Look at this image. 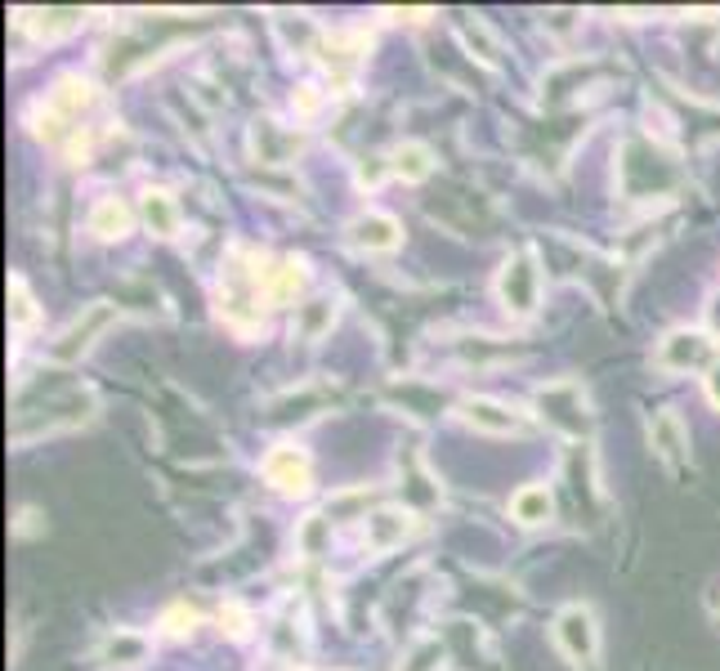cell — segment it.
Returning <instances> with one entry per match:
<instances>
[{
  "label": "cell",
  "mask_w": 720,
  "mask_h": 671,
  "mask_svg": "<svg viewBox=\"0 0 720 671\" xmlns=\"http://www.w3.org/2000/svg\"><path fill=\"white\" fill-rule=\"evenodd\" d=\"M716 609H720V604H716Z\"/></svg>",
  "instance_id": "f1b7e54d"
},
{
  "label": "cell",
  "mask_w": 720,
  "mask_h": 671,
  "mask_svg": "<svg viewBox=\"0 0 720 671\" xmlns=\"http://www.w3.org/2000/svg\"><path fill=\"white\" fill-rule=\"evenodd\" d=\"M707 398H711L716 408H720V359L707 367Z\"/></svg>",
  "instance_id": "484cf974"
},
{
  "label": "cell",
  "mask_w": 720,
  "mask_h": 671,
  "mask_svg": "<svg viewBox=\"0 0 720 671\" xmlns=\"http://www.w3.org/2000/svg\"><path fill=\"white\" fill-rule=\"evenodd\" d=\"M367 506V493H336L332 502H326V515L332 519H354V510Z\"/></svg>",
  "instance_id": "603a6c76"
},
{
  "label": "cell",
  "mask_w": 720,
  "mask_h": 671,
  "mask_svg": "<svg viewBox=\"0 0 720 671\" xmlns=\"http://www.w3.org/2000/svg\"><path fill=\"white\" fill-rule=\"evenodd\" d=\"M399 238H403L399 220L385 216V211H367V216H358V220L350 224V242L363 246V251H395Z\"/></svg>",
  "instance_id": "7c38bea8"
},
{
  "label": "cell",
  "mask_w": 720,
  "mask_h": 671,
  "mask_svg": "<svg viewBox=\"0 0 720 671\" xmlns=\"http://www.w3.org/2000/svg\"><path fill=\"white\" fill-rule=\"evenodd\" d=\"M148 636H140V631H112L108 640H103V662H112V667H135V662H144L148 658Z\"/></svg>",
  "instance_id": "e0dca14e"
},
{
  "label": "cell",
  "mask_w": 720,
  "mask_h": 671,
  "mask_svg": "<svg viewBox=\"0 0 720 671\" xmlns=\"http://www.w3.org/2000/svg\"><path fill=\"white\" fill-rule=\"evenodd\" d=\"M497 296L506 305L510 318H529L542 300V268L533 251H519L501 264V278H497Z\"/></svg>",
  "instance_id": "3957f363"
},
{
  "label": "cell",
  "mask_w": 720,
  "mask_h": 671,
  "mask_svg": "<svg viewBox=\"0 0 720 671\" xmlns=\"http://www.w3.org/2000/svg\"><path fill=\"white\" fill-rule=\"evenodd\" d=\"M510 515H514L523 528H542V524L555 515V497H551V488H542V484H523V488L510 497Z\"/></svg>",
  "instance_id": "5bb4252c"
},
{
  "label": "cell",
  "mask_w": 720,
  "mask_h": 671,
  "mask_svg": "<svg viewBox=\"0 0 720 671\" xmlns=\"http://www.w3.org/2000/svg\"><path fill=\"white\" fill-rule=\"evenodd\" d=\"M220 623H229V631H233V636H242V631H246V614H242V609H233V604H229V609H220Z\"/></svg>",
  "instance_id": "d4e9b609"
},
{
  "label": "cell",
  "mask_w": 720,
  "mask_h": 671,
  "mask_svg": "<svg viewBox=\"0 0 720 671\" xmlns=\"http://www.w3.org/2000/svg\"><path fill=\"white\" fill-rule=\"evenodd\" d=\"M36 318H41V309H36L27 283H23V278H10V327H14V331H32Z\"/></svg>",
  "instance_id": "ffe728a7"
},
{
  "label": "cell",
  "mask_w": 720,
  "mask_h": 671,
  "mask_svg": "<svg viewBox=\"0 0 720 671\" xmlns=\"http://www.w3.org/2000/svg\"><path fill=\"white\" fill-rule=\"evenodd\" d=\"M649 443H653V452H658L667 465H685L689 461V430H685V421L676 413H658L649 421Z\"/></svg>",
  "instance_id": "30bf717a"
},
{
  "label": "cell",
  "mask_w": 720,
  "mask_h": 671,
  "mask_svg": "<svg viewBox=\"0 0 720 671\" xmlns=\"http://www.w3.org/2000/svg\"><path fill=\"white\" fill-rule=\"evenodd\" d=\"M309 274L300 260H278L274 268H265V300L269 305H291L300 292H304Z\"/></svg>",
  "instance_id": "4fadbf2b"
},
{
  "label": "cell",
  "mask_w": 720,
  "mask_h": 671,
  "mask_svg": "<svg viewBox=\"0 0 720 671\" xmlns=\"http://www.w3.org/2000/svg\"><path fill=\"white\" fill-rule=\"evenodd\" d=\"M430 170H434V157H430V148H425V144H403V148L395 153V175H403V179L421 184Z\"/></svg>",
  "instance_id": "44dd1931"
},
{
  "label": "cell",
  "mask_w": 720,
  "mask_h": 671,
  "mask_svg": "<svg viewBox=\"0 0 720 671\" xmlns=\"http://www.w3.org/2000/svg\"><path fill=\"white\" fill-rule=\"evenodd\" d=\"M140 216L157 238H175L179 233V201L166 188H148L140 201Z\"/></svg>",
  "instance_id": "9a60e30c"
},
{
  "label": "cell",
  "mask_w": 720,
  "mask_h": 671,
  "mask_svg": "<svg viewBox=\"0 0 720 671\" xmlns=\"http://www.w3.org/2000/svg\"><path fill=\"white\" fill-rule=\"evenodd\" d=\"M462 417H466L475 430H488V435H514V430L523 426L514 408H506V403H497V398H488V394L466 398V403H462Z\"/></svg>",
  "instance_id": "8fae6325"
},
{
  "label": "cell",
  "mask_w": 720,
  "mask_h": 671,
  "mask_svg": "<svg viewBox=\"0 0 720 671\" xmlns=\"http://www.w3.org/2000/svg\"><path fill=\"white\" fill-rule=\"evenodd\" d=\"M112 322H117V309H112V305H90V309L49 345V359H54V363H77V359L95 345V336H103Z\"/></svg>",
  "instance_id": "5b68a950"
},
{
  "label": "cell",
  "mask_w": 720,
  "mask_h": 671,
  "mask_svg": "<svg viewBox=\"0 0 720 671\" xmlns=\"http://www.w3.org/2000/svg\"><path fill=\"white\" fill-rule=\"evenodd\" d=\"M363 519H367V547L372 551H395L417 532V519L408 510H395V506H380V510H372Z\"/></svg>",
  "instance_id": "ba28073f"
},
{
  "label": "cell",
  "mask_w": 720,
  "mask_h": 671,
  "mask_svg": "<svg viewBox=\"0 0 720 671\" xmlns=\"http://www.w3.org/2000/svg\"><path fill=\"white\" fill-rule=\"evenodd\" d=\"M309 475H313V465L304 457V448L296 443H278L269 457H265V480L283 493H304L309 488Z\"/></svg>",
  "instance_id": "52a82bcc"
},
{
  "label": "cell",
  "mask_w": 720,
  "mask_h": 671,
  "mask_svg": "<svg viewBox=\"0 0 720 671\" xmlns=\"http://www.w3.org/2000/svg\"><path fill=\"white\" fill-rule=\"evenodd\" d=\"M23 19V28H32L36 36H63V32H73V28H81V10H23L19 14Z\"/></svg>",
  "instance_id": "ac0fdd59"
},
{
  "label": "cell",
  "mask_w": 720,
  "mask_h": 671,
  "mask_svg": "<svg viewBox=\"0 0 720 671\" xmlns=\"http://www.w3.org/2000/svg\"><path fill=\"white\" fill-rule=\"evenodd\" d=\"M326 528H332V519H326V515H309V519L300 524V532H296V547H300L304 556H322Z\"/></svg>",
  "instance_id": "7402d4cb"
},
{
  "label": "cell",
  "mask_w": 720,
  "mask_h": 671,
  "mask_svg": "<svg viewBox=\"0 0 720 671\" xmlns=\"http://www.w3.org/2000/svg\"><path fill=\"white\" fill-rule=\"evenodd\" d=\"M130 224H135V216H130V207L121 197H99L95 201V211H90V233L112 242V238H125Z\"/></svg>",
  "instance_id": "2e32d148"
},
{
  "label": "cell",
  "mask_w": 720,
  "mask_h": 671,
  "mask_svg": "<svg viewBox=\"0 0 720 671\" xmlns=\"http://www.w3.org/2000/svg\"><path fill=\"white\" fill-rule=\"evenodd\" d=\"M551 28H555V32H568V28H573V14H551Z\"/></svg>",
  "instance_id": "4316f807"
},
{
  "label": "cell",
  "mask_w": 720,
  "mask_h": 671,
  "mask_svg": "<svg viewBox=\"0 0 720 671\" xmlns=\"http://www.w3.org/2000/svg\"><path fill=\"white\" fill-rule=\"evenodd\" d=\"M90 103H95L90 81H81V77H63V81L45 95V103H41V125H36V134H41L45 144L73 140V134L81 130V117H86Z\"/></svg>",
  "instance_id": "6da1fadb"
},
{
  "label": "cell",
  "mask_w": 720,
  "mask_h": 671,
  "mask_svg": "<svg viewBox=\"0 0 720 671\" xmlns=\"http://www.w3.org/2000/svg\"><path fill=\"white\" fill-rule=\"evenodd\" d=\"M166 623H170L166 631L184 636V631H192V623H198V614H192V609H188V614H184V609H170V614H166Z\"/></svg>",
  "instance_id": "cb8c5ba5"
},
{
  "label": "cell",
  "mask_w": 720,
  "mask_h": 671,
  "mask_svg": "<svg viewBox=\"0 0 720 671\" xmlns=\"http://www.w3.org/2000/svg\"><path fill=\"white\" fill-rule=\"evenodd\" d=\"M555 645L560 653L573 662V667H586L596 658V645H600V631H596V614L586 604H568L555 618Z\"/></svg>",
  "instance_id": "277c9868"
},
{
  "label": "cell",
  "mask_w": 720,
  "mask_h": 671,
  "mask_svg": "<svg viewBox=\"0 0 720 671\" xmlns=\"http://www.w3.org/2000/svg\"><path fill=\"white\" fill-rule=\"evenodd\" d=\"M702 363H716L711 359V336L707 331H672L667 341L658 345V367L663 372H689V367H702Z\"/></svg>",
  "instance_id": "8992f818"
},
{
  "label": "cell",
  "mask_w": 720,
  "mask_h": 671,
  "mask_svg": "<svg viewBox=\"0 0 720 671\" xmlns=\"http://www.w3.org/2000/svg\"><path fill=\"white\" fill-rule=\"evenodd\" d=\"M711 327H716V331H720V296H716V300H711Z\"/></svg>",
  "instance_id": "83f0119b"
},
{
  "label": "cell",
  "mask_w": 720,
  "mask_h": 671,
  "mask_svg": "<svg viewBox=\"0 0 720 671\" xmlns=\"http://www.w3.org/2000/svg\"><path fill=\"white\" fill-rule=\"evenodd\" d=\"M251 148H255V162H265V166H283L296 157L300 148V134L296 130H283L278 121H255L251 125Z\"/></svg>",
  "instance_id": "9c48e42d"
},
{
  "label": "cell",
  "mask_w": 720,
  "mask_h": 671,
  "mask_svg": "<svg viewBox=\"0 0 720 671\" xmlns=\"http://www.w3.org/2000/svg\"><path fill=\"white\" fill-rule=\"evenodd\" d=\"M533 403H538L542 421L555 426L560 435H568V439L591 435V408H586V394H581L577 381H551V385H542L533 394Z\"/></svg>",
  "instance_id": "7a4b0ae2"
},
{
  "label": "cell",
  "mask_w": 720,
  "mask_h": 671,
  "mask_svg": "<svg viewBox=\"0 0 720 671\" xmlns=\"http://www.w3.org/2000/svg\"><path fill=\"white\" fill-rule=\"evenodd\" d=\"M332 318H336L332 300H304V305H300V318H296L300 341H318V336L332 327Z\"/></svg>",
  "instance_id": "d6986e66"
}]
</instances>
